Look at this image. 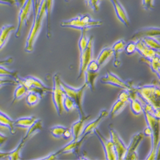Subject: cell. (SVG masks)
I'll list each match as a JSON object with an SVG mask.
<instances>
[{
    "instance_id": "9",
    "label": "cell",
    "mask_w": 160,
    "mask_h": 160,
    "mask_svg": "<svg viewBox=\"0 0 160 160\" xmlns=\"http://www.w3.org/2000/svg\"><path fill=\"white\" fill-rule=\"evenodd\" d=\"M100 82L103 84L110 85L123 90H128L129 91L135 88L132 82L123 81L122 79L112 72H107L105 76L101 78Z\"/></svg>"
},
{
    "instance_id": "37",
    "label": "cell",
    "mask_w": 160,
    "mask_h": 160,
    "mask_svg": "<svg viewBox=\"0 0 160 160\" xmlns=\"http://www.w3.org/2000/svg\"><path fill=\"white\" fill-rule=\"evenodd\" d=\"M19 83L15 79L11 78H0V88L7 85H18Z\"/></svg>"
},
{
    "instance_id": "22",
    "label": "cell",
    "mask_w": 160,
    "mask_h": 160,
    "mask_svg": "<svg viewBox=\"0 0 160 160\" xmlns=\"http://www.w3.org/2000/svg\"><path fill=\"white\" fill-rule=\"evenodd\" d=\"M126 46V42L124 40H119V41H117L112 46V49L113 51V55H114L115 60L113 65L115 68H118L121 65V61L119 60V56L121 52L124 49V48Z\"/></svg>"
},
{
    "instance_id": "45",
    "label": "cell",
    "mask_w": 160,
    "mask_h": 160,
    "mask_svg": "<svg viewBox=\"0 0 160 160\" xmlns=\"http://www.w3.org/2000/svg\"><path fill=\"white\" fill-rule=\"evenodd\" d=\"M57 157H58V156H57V153H56V152H54V153H51V154H50L49 155H48V156H46V157H45V158H38V159H46V160H51V159H56L57 158Z\"/></svg>"
},
{
    "instance_id": "3",
    "label": "cell",
    "mask_w": 160,
    "mask_h": 160,
    "mask_svg": "<svg viewBox=\"0 0 160 160\" xmlns=\"http://www.w3.org/2000/svg\"><path fill=\"white\" fill-rule=\"evenodd\" d=\"M39 6L38 11L37 14L34 16L33 23L32 29L29 33L28 37L26 41L25 46V51L27 52H32L33 50V46L35 40L38 35V33L41 30L42 26V22L44 16L46 15V2L45 0H43Z\"/></svg>"
},
{
    "instance_id": "43",
    "label": "cell",
    "mask_w": 160,
    "mask_h": 160,
    "mask_svg": "<svg viewBox=\"0 0 160 160\" xmlns=\"http://www.w3.org/2000/svg\"><path fill=\"white\" fill-rule=\"evenodd\" d=\"M8 140V137L3 133L0 132V148H2L3 145L6 143Z\"/></svg>"
},
{
    "instance_id": "44",
    "label": "cell",
    "mask_w": 160,
    "mask_h": 160,
    "mask_svg": "<svg viewBox=\"0 0 160 160\" xmlns=\"http://www.w3.org/2000/svg\"><path fill=\"white\" fill-rule=\"evenodd\" d=\"M72 137V132L71 130L69 128H67V129L65 131L62 138L64 139H69Z\"/></svg>"
},
{
    "instance_id": "8",
    "label": "cell",
    "mask_w": 160,
    "mask_h": 160,
    "mask_svg": "<svg viewBox=\"0 0 160 160\" xmlns=\"http://www.w3.org/2000/svg\"><path fill=\"white\" fill-rule=\"evenodd\" d=\"M93 43H94V37L90 36L86 48L80 52V67L78 79H81L84 76L88 65L93 60Z\"/></svg>"
},
{
    "instance_id": "48",
    "label": "cell",
    "mask_w": 160,
    "mask_h": 160,
    "mask_svg": "<svg viewBox=\"0 0 160 160\" xmlns=\"http://www.w3.org/2000/svg\"><path fill=\"white\" fill-rule=\"evenodd\" d=\"M17 1H18L19 5L22 7L24 4V3L26 2V0H17Z\"/></svg>"
},
{
    "instance_id": "25",
    "label": "cell",
    "mask_w": 160,
    "mask_h": 160,
    "mask_svg": "<svg viewBox=\"0 0 160 160\" xmlns=\"http://www.w3.org/2000/svg\"><path fill=\"white\" fill-rule=\"evenodd\" d=\"M15 30L14 25H4L0 30V49L5 45L11 32Z\"/></svg>"
},
{
    "instance_id": "35",
    "label": "cell",
    "mask_w": 160,
    "mask_h": 160,
    "mask_svg": "<svg viewBox=\"0 0 160 160\" xmlns=\"http://www.w3.org/2000/svg\"><path fill=\"white\" fill-rule=\"evenodd\" d=\"M63 109L67 112H70L74 109H76V106L74 101L70 97L65 94L63 101Z\"/></svg>"
},
{
    "instance_id": "47",
    "label": "cell",
    "mask_w": 160,
    "mask_h": 160,
    "mask_svg": "<svg viewBox=\"0 0 160 160\" xmlns=\"http://www.w3.org/2000/svg\"><path fill=\"white\" fill-rule=\"evenodd\" d=\"M8 154H9V151L8 152H5V151H0V159H7Z\"/></svg>"
},
{
    "instance_id": "11",
    "label": "cell",
    "mask_w": 160,
    "mask_h": 160,
    "mask_svg": "<svg viewBox=\"0 0 160 160\" xmlns=\"http://www.w3.org/2000/svg\"><path fill=\"white\" fill-rule=\"evenodd\" d=\"M131 97V91L123 90L119 93L116 102L113 104L109 113L110 117L112 118L121 113L129 102Z\"/></svg>"
},
{
    "instance_id": "49",
    "label": "cell",
    "mask_w": 160,
    "mask_h": 160,
    "mask_svg": "<svg viewBox=\"0 0 160 160\" xmlns=\"http://www.w3.org/2000/svg\"><path fill=\"white\" fill-rule=\"evenodd\" d=\"M70 1H71V0H65V2H69Z\"/></svg>"
},
{
    "instance_id": "46",
    "label": "cell",
    "mask_w": 160,
    "mask_h": 160,
    "mask_svg": "<svg viewBox=\"0 0 160 160\" xmlns=\"http://www.w3.org/2000/svg\"><path fill=\"white\" fill-rule=\"evenodd\" d=\"M143 135L146 137H151L152 135V130L149 126H147L143 131Z\"/></svg>"
},
{
    "instance_id": "42",
    "label": "cell",
    "mask_w": 160,
    "mask_h": 160,
    "mask_svg": "<svg viewBox=\"0 0 160 160\" xmlns=\"http://www.w3.org/2000/svg\"><path fill=\"white\" fill-rule=\"evenodd\" d=\"M14 62V58L12 57H8L3 60H0V65H10Z\"/></svg>"
},
{
    "instance_id": "16",
    "label": "cell",
    "mask_w": 160,
    "mask_h": 160,
    "mask_svg": "<svg viewBox=\"0 0 160 160\" xmlns=\"http://www.w3.org/2000/svg\"><path fill=\"white\" fill-rule=\"evenodd\" d=\"M87 137V136L83 135L81 138L79 139V138L78 140L73 139L72 141H71V142H69V143L63 147L62 149H60V150L56 152L57 156H58L61 154H65V153H71V152L78 153L79 151L80 148H81L82 143L86 139Z\"/></svg>"
},
{
    "instance_id": "17",
    "label": "cell",
    "mask_w": 160,
    "mask_h": 160,
    "mask_svg": "<svg viewBox=\"0 0 160 160\" xmlns=\"http://www.w3.org/2000/svg\"><path fill=\"white\" fill-rule=\"evenodd\" d=\"M108 115H109L108 111H107L106 110H102L100 112L99 116L98 117V118L96 120H94V121H92L90 123H89L88 125H87L83 128L82 136H83V135L88 136V135L92 134V133L94 132V130L98 128V127L101 124V122Z\"/></svg>"
},
{
    "instance_id": "40",
    "label": "cell",
    "mask_w": 160,
    "mask_h": 160,
    "mask_svg": "<svg viewBox=\"0 0 160 160\" xmlns=\"http://www.w3.org/2000/svg\"><path fill=\"white\" fill-rule=\"evenodd\" d=\"M99 69H100V67L99 66L96 60H92L89 63V64L88 65L86 70H88L93 72H98Z\"/></svg>"
},
{
    "instance_id": "12",
    "label": "cell",
    "mask_w": 160,
    "mask_h": 160,
    "mask_svg": "<svg viewBox=\"0 0 160 160\" xmlns=\"http://www.w3.org/2000/svg\"><path fill=\"white\" fill-rule=\"evenodd\" d=\"M144 138L143 133L139 132L134 135L131 140L129 145L127 147V150L124 158L126 160L138 159L137 149Z\"/></svg>"
},
{
    "instance_id": "32",
    "label": "cell",
    "mask_w": 160,
    "mask_h": 160,
    "mask_svg": "<svg viewBox=\"0 0 160 160\" xmlns=\"http://www.w3.org/2000/svg\"><path fill=\"white\" fill-rule=\"evenodd\" d=\"M28 92L29 91L28 88L23 84L19 83L14 93V100H13V102L22 99L26 95H27Z\"/></svg>"
},
{
    "instance_id": "24",
    "label": "cell",
    "mask_w": 160,
    "mask_h": 160,
    "mask_svg": "<svg viewBox=\"0 0 160 160\" xmlns=\"http://www.w3.org/2000/svg\"><path fill=\"white\" fill-rule=\"evenodd\" d=\"M37 118L35 116L24 117L18 118L14 121V125L15 128H21L24 129H28L31 126Z\"/></svg>"
},
{
    "instance_id": "41",
    "label": "cell",
    "mask_w": 160,
    "mask_h": 160,
    "mask_svg": "<svg viewBox=\"0 0 160 160\" xmlns=\"http://www.w3.org/2000/svg\"><path fill=\"white\" fill-rule=\"evenodd\" d=\"M142 5L145 10H151L154 8V0H143Z\"/></svg>"
},
{
    "instance_id": "6",
    "label": "cell",
    "mask_w": 160,
    "mask_h": 160,
    "mask_svg": "<svg viewBox=\"0 0 160 160\" xmlns=\"http://www.w3.org/2000/svg\"><path fill=\"white\" fill-rule=\"evenodd\" d=\"M18 83L23 84L28 91L35 92L43 98L48 93H51L52 88L47 87L38 78L32 76H28L24 78H19Z\"/></svg>"
},
{
    "instance_id": "33",
    "label": "cell",
    "mask_w": 160,
    "mask_h": 160,
    "mask_svg": "<svg viewBox=\"0 0 160 160\" xmlns=\"http://www.w3.org/2000/svg\"><path fill=\"white\" fill-rule=\"evenodd\" d=\"M41 99L42 98L41 96L37 94V93L30 91L28 92L27 95H26V102L30 106H34L38 103Z\"/></svg>"
},
{
    "instance_id": "38",
    "label": "cell",
    "mask_w": 160,
    "mask_h": 160,
    "mask_svg": "<svg viewBox=\"0 0 160 160\" xmlns=\"http://www.w3.org/2000/svg\"><path fill=\"white\" fill-rule=\"evenodd\" d=\"M125 52L127 55H131L134 54L136 52V46H135V42L131 41L129 42L127 45L126 44V46L124 48Z\"/></svg>"
},
{
    "instance_id": "19",
    "label": "cell",
    "mask_w": 160,
    "mask_h": 160,
    "mask_svg": "<svg viewBox=\"0 0 160 160\" xmlns=\"http://www.w3.org/2000/svg\"><path fill=\"white\" fill-rule=\"evenodd\" d=\"M111 2L114 7L116 15L118 19L121 21L127 27L129 26V19L128 16L127 12L121 3L119 2L118 0H111Z\"/></svg>"
},
{
    "instance_id": "30",
    "label": "cell",
    "mask_w": 160,
    "mask_h": 160,
    "mask_svg": "<svg viewBox=\"0 0 160 160\" xmlns=\"http://www.w3.org/2000/svg\"><path fill=\"white\" fill-rule=\"evenodd\" d=\"M26 143V142H24L22 139L21 140L20 143L18 144V145L16 147V149L12 150L11 151H9V154L7 156L8 159L10 160H19L21 159V151L23 149L24 146Z\"/></svg>"
},
{
    "instance_id": "7",
    "label": "cell",
    "mask_w": 160,
    "mask_h": 160,
    "mask_svg": "<svg viewBox=\"0 0 160 160\" xmlns=\"http://www.w3.org/2000/svg\"><path fill=\"white\" fill-rule=\"evenodd\" d=\"M60 77L59 73H56L52 78L53 87L52 88V98L54 103L57 114L61 116L64 109L63 101L65 96V92L60 85Z\"/></svg>"
},
{
    "instance_id": "27",
    "label": "cell",
    "mask_w": 160,
    "mask_h": 160,
    "mask_svg": "<svg viewBox=\"0 0 160 160\" xmlns=\"http://www.w3.org/2000/svg\"><path fill=\"white\" fill-rule=\"evenodd\" d=\"M85 76V84L92 92L95 91V82L98 76V72H93L86 70L84 74Z\"/></svg>"
},
{
    "instance_id": "26",
    "label": "cell",
    "mask_w": 160,
    "mask_h": 160,
    "mask_svg": "<svg viewBox=\"0 0 160 160\" xmlns=\"http://www.w3.org/2000/svg\"><path fill=\"white\" fill-rule=\"evenodd\" d=\"M112 56L113 51L112 48H104L99 53V55L96 60V62L101 68V66H102L106 63V62H108V60L110 58H112Z\"/></svg>"
},
{
    "instance_id": "20",
    "label": "cell",
    "mask_w": 160,
    "mask_h": 160,
    "mask_svg": "<svg viewBox=\"0 0 160 160\" xmlns=\"http://www.w3.org/2000/svg\"><path fill=\"white\" fill-rule=\"evenodd\" d=\"M91 117V115H85L83 117L79 118L78 121L72 124L71 126V132L72 136L74 140H78L80 137L82 136V132L84 128V124L86 121Z\"/></svg>"
},
{
    "instance_id": "2",
    "label": "cell",
    "mask_w": 160,
    "mask_h": 160,
    "mask_svg": "<svg viewBox=\"0 0 160 160\" xmlns=\"http://www.w3.org/2000/svg\"><path fill=\"white\" fill-rule=\"evenodd\" d=\"M102 24V22L99 20H94L89 14L79 15L77 17L62 21L60 26L63 28H71L80 30H88V29L99 27Z\"/></svg>"
},
{
    "instance_id": "10",
    "label": "cell",
    "mask_w": 160,
    "mask_h": 160,
    "mask_svg": "<svg viewBox=\"0 0 160 160\" xmlns=\"http://www.w3.org/2000/svg\"><path fill=\"white\" fill-rule=\"evenodd\" d=\"M109 128L111 137L110 140L113 144L117 156V160L124 159L127 150V146H126L125 143L123 142L121 137L118 135V133L114 129L112 124H110Z\"/></svg>"
},
{
    "instance_id": "34",
    "label": "cell",
    "mask_w": 160,
    "mask_h": 160,
    "mask_svg": "<svg viewBox=\"0 0 160 160\" xmlns=\"http://www.w3.org/2000/svg\"><path fill=\"white\" fill-rule=\"evenodd\" d=\"M140 39H142L143 41V42L148 47H149L154 50L159 51V49H160L159 42L158 41H157L155 37H145Z\"/></svg>"
},
{
    "instance_id": "4",
    "label": "cell",
    "mask_w": 160,
    "mask_h": 160,
    "mask_svg": "<svg viewBox=\"0 0 160 160\" xmlns=\"http://www.w3.org/2000/svg\"><path fill=\"white\" fill-rule=\"evenodd\" d=\"M138 95L153 108L159 110L160 92L159 87L156 84L146 85L135 87Z\"/></svg>"
},
{
    "instance_id": "29",
    "label": "cell",
    "mask_w": 160,
    "mask_h": 160,
    "mask_svg": "<svg viewBox=\"0 0 160 160\" xmlns=\"http://www.w3.org/2000/svg\"><path fill=\"white\" fill-rule=\"evenodd\" d=\"M144 62L149 65L150 68L153 72H154L157 76L158 79L160 78V58L159 55H158L153 57L151 60H144Z\"/></svg>"
},
{
    "instance_id": "39",
    "label": "cell",
    "mask_w": 160,
    "mask_h": 160,
    "mask_svg": "<svg viewBox=\"0 0 160 160\" xmlns=\"http://www.w3.org/2000/svg\"><path fill=\"white\" fill-rule=\"evenodd\" d=\"M85 3L88 7H90L94 11L98 12L99 10L100 0H87Z\"/></svg>"
},
{
    "instance_id": "1",
    "label": "cell",
    "mask_w": 160,
    "mask_h": 160,
    "mask_svg": "<svg viewBox=\"0 0 160 160\" xmlns=\"http://www.w3.org/2000/svg\"><path fill=\"white\" fill-rule=\"evenodd\" d=\"M142 113L144 114L148 126L152 130V135L151 136L152 138V148L149 154L145 159H156L159 146V118L145 110H143Z\"/></svg>"
},
{
    "instance_id": "23",
    "label": "cell",
    "mask_w": 160,
    "mask_h": 160,
    "mask_svg": "<svg viewBox=\"0 0 160 160\" xmlns=\"http://www.w3.org/2000/svg\"><path fill=\"white\" fill-rule=\"evenodd\" d=\"M43 129V124L41 119H37L33 124L28 128L25 136L22 138L24 142H27L31 137L37 134V132L42 131Z\"/></svg>"
},
{
    "instance_id": "21",
    "label": "cell",
    "mask_w": 160,
    "mask_h": 160,
    "mask_svg": "<svg viewBox=\"0 0 160 160\" xmlns=\"http://www.w3.org/2000/svg\"><path fill=\"white\" fill-rule=\"evenodd\" d=\"M14 122V120L11 118L8 115L0 110V127L7 128L13 135L16 133Z\"/></svg>"
},
{
    "instance_id": "31",
    "label": "cell",
    "mask_w": 160,
    "mask_h": 160,
    "mask_svg": "<svg viewBox=\"0 0 160 160\" xmlns=\"http://www.w3.org/2000/svg\"><path fill=\"white\" fill-rule=\"evenodd\" d=\"M0 78H11L15 79L18 82V72L16 71H10L5 68L3 65H0Z\"/></svg>"
},
{
    "instance_id": "15",
    "label": "cell",
    "mask_w": 160,
    "mask_h": 160,
    "mask_svg": "<svg viewBox=\"0 0 160 160\" xmlns=\"http://www.w3.org/2000/svg\"><path fill=\"white\" fill-rule=\"evenodd\" d=\"M135 46L136 51L139 53L144 60H151L155 56L159 55V51H156L148 47L142 39L137 40Z\"/></svg>"
},
{
    "instance_id": "14",
    "label": "cell",
    "mask_w": 160,
    "mask_h": 160,
    "mask_svg": "<svg viewBox=\"0 0 160 160\" xmlns=\"http://www.w3.org/2000/svg\"><path fill=\"white\" fill-rule=\"evenodd\" d=\"M33 3V0H26L24 4L21 7V9L19 15V22L18 29L16 32V37L19 38L21 34V30L24 23H26L28 21L29 14L30 12L31 7Z\"/></svg>"
},
{
    "instance_id": "13",
    "label": "cell",
    "mask_w": 160,
    "mask_h": 160,
    "mask_svg": "<svg viewBox=\"0 0 160 160\" xmlns=\"http://www.w3.org/2000/svg\"><path fill=\"white\" fill-rule=\"evenodd\" d=\"M94 133L98 138L102 145V148L105 153L106 159L108 160H117L115 151L114 149L113 144L111 140H108L107 138H105L102 135V133L100 132L98 128L94 130Z\"/></svg>"
},
{
    "instance_id": "28",
    "label": "cell",
    "mask_w": 160,
    "mask_h": 160,
    "mask_svg": "<svg viewBox=\"0 0 160 160\" xmlns=\"http://www.w3.org/2000/svg\"><path fill=\"white\" fill-rule=\"evenodd\" d=\"M53 1L54 0H45L46 2V15L47 18V37H51V15L52 9Z\"/></svg>"
},
{
    "instance_id": "5",
    "label": "cell",
    "mask_w": 160,
    "mask_h": 160,
    "mask_svg": "<svg viewBox=\"0 0 160 160\" xmlns=\"http://www.w3.org/2000/svg\"><path fill=\"white\" fill-rule=\"evenodd\" d=\"M60 85L65 92V94L70 97L74 101L76 106V109L78 111L79 118L83 117L86 115L83 110V98L85 91L87 88V85L85 83L79 88H74L71 86L67 85L62 79H60Z\"/></svg>"
},
{
    "instance_id": "36",
    "label": "cell",
    "mask_w": 160,
    "mask_h": 160,
    "mask_svg": "<svg viewBox=\"0 0 160 160\" xmlns=\"http://www.w3.org/2000/svg\"><path fill=\"white\" fill-rule=\"evenodd\" d=\"M67 128L62 126H55L50 128V132L53 137L56 138H60L63 137L65 131Z\"/></svg>"
},
{
    "instance_id": "18",
    "label": "cell",
    "mask_w": 160,
    "mask_h": 160,
    "mask_svg": "<svg viewBox=\"0 0 160 160\" xmlns=\"http://www.w3.org/2000/svg\"><path fill=\"white\" fill-rule=\"evenodd\" d=\"M160 33L159 28L156 27H147L142 28L135 32L131 37V40H137L142 38L145 37H159Z\"/></svg>"
}]
</instances>
